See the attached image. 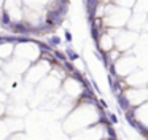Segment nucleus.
Instances as JSON below:
<instances>
[{
  "instance_id": "obj_4",
  "label": "nucleus",
  "mask_w": 148,
  "mask_h": 140,
  "mask_svg": "<svg viewBox=\"0 0 148 140\" xmlns=\"http://www.w3.org/2000/svg\"><path fill=\"white\" fill-rule=\"evenodd\" d=\"M96 45H97V51L103 53V54L105 53H110L112 49H115V38L108 32V29L105 30V34L100 35V38L96 41Z\"/></svg>"
},
{
  "instance_id": "obj_6",
  "label": "nucleus",
  "mask_w": 148,
  "mask_h": 140,
  "mask_svg": "<svg viewBox=\"0 0 148 140\" xmlns=\"http://www.w3.org/2000/svg\"><path fill=\"white\" fill-rule=\"evenodd\" d=\"M0 24L5 26V27L13 24V22H11V18H10V13H8L7 10H3L2 13H0Z\"/></svg>"
},
{
  "instance_id": "obj_7",
  "label": "nucleus",
  "mask_w": 148,
  "mask_h": 140,
  "mask_svg": "<svg viewBox=\"0 0 148 140\" xmlns=\"http://www.w3.org/2000/svg\"><path fill=\"white\" fill-rule=\"evenodd\" d=\"M61 43H62V40L57 37V35H53V37H49V38H48V46H49L51 49H56Z\"/></svg>"
},
{
  "instance_id": "obj_10",
  "label": "nucleus",
  "mask_w": 148,
  "mask_h": 140,
  "mask_svg": "<svg viewBox=\"0 0 148 140\" xmlns=\"http://www.w3.org/2000/svg\"><path fill=\"white\" fill-rule=\"evenodd\" d=\"M64 37H66L67 43H72V32H70L69 29H66V30H64Z\"/></svg>"
},
{
  "instance_id": "obj_9",
  "label": "nucleus",
  "mask_w": 148,
  "mask_h": 140,
  "mask_svg": "<svg viewBox=\"0 0 148 140\" xmlns=\"http://www.w3.org/2000/svg\"><path fill=\"white\" fill-rule=\"evenodd\" d=\"M107 118H108V121H110V124H112V126H115V124H118V118H116V115H115V113H112V112H107Z\"/></svg>"
},
{
  "instance_id": "obj_1",
  "label": "nucleus",
  "mask_w": 148,
  "mask_h": 140,
  "mask_svg": "<svg viewBox=\"0 0 148 140\" xmlns=\"http://www.w3.org/2000/svg\"><path fill=\"white\" fill-rule=\"evenodd\" d=\"M112 35L115 38V49L124 54V53H129L132 51V46L134 43L137 41V37L139 34L137 32H132V30H128V29H121V30H116V29H108Z\"/></svg>"
},
{
  "instance_id": "obj_3",
  "label": "nucleus",
  "mask_w": 148,
  "mask_h": 140,
  "mask_svg": "<svg viewBox=\"0 0 148 140\" xmlns=\"http://www.w3.org/2000/svg\"><path fill=\"white\" fill-rule=\"evenodd\" d=\"M124 96L129 100L132 108H137V107L148 102V86H143V88H132V86H129V89L124 91Z\"/></svg>"
},
{
  "instance_id": "obj_5",
  "label": "nucleus",
  "mask_w": 148,
  "mask_h": 140,
  "mask_svg": "<svg viewBox=\"0 0 148 140\" xmlns=\"http://www.w3.org/2000/svg\"><path fill=\"white\" fill-rule=\"evenodd\" d=\"M134 118L142 127L148 132V102L143 103V105L134 108Z\"/></svg>"
},
{
  "instance_id": "obj_2",
  "label": "nucleus",
  "mask_w": 148,
  "mask_h": 140,
  "mask_svg": "<svg viewBox=\"0 0 148 140\" xmlns=\"http://www.w3.org/2000/svg\"><path fill=\"white\" fill-rule=\"evenodd\" d=\"M135 68H137V62H135V57H134V54H132V51H129V53H124V54L115 62V65L110 70V73L115 75L116 78H120V80H126V78H129V75L134 72Z\"/></svg>"
},
{
  "instance_id": "obj_11",
  "label": "nucleus",
  "mask_w": 148,
  "mask_h": 140,
  "mask_svg": "<svg viewBox=\"0 0 148 140\" xmlns=\"http://www.w3.org/2000/svg\"><path fill=\"white\" fill-rule=\"evenodd\" d=\"M145 139H147V140H148V134H147V135H145Z\"/></svg>"
},
{
  "instance_id": "obj_8",
  "label": "nucleus",
  "mask_w": 148,
  "mask_h": 140,
  "mask_svg": "<svg viewBox=\"0 0 148 140\" xmlns=\"http://www.w3.org/2000/svg\"><path fill=\"white\" fill-rule=\"evenodd\" d=\"M66 56H67V61H69V62H72V61H76V59L80 57V56L76 54V53L73 51L72 48H70V46H69V48H66Z\"/></svg>"
}]
</instances>
